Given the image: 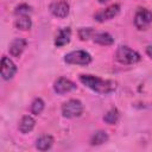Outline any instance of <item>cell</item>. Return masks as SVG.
Wrapping results in <instances>:
<instances>
[{
  "label": "cell",
  "mask_w": 152,
  "mask_h": 152,
  "mask_svg": "<svg viewBox=\"0 0 152 152\" xmlns=\"http://www.w3.org/2000/svg\"><path fill=\"white\" fill-rule=\"evenodd\" d=\"M80 81L82 84H84L87 88L91 89L95 93L99 94H109L116 89V83L110 80H102L97 76L93 75H81Z\"/></svg>",
  "instance_id": "cell-1"
},
{
  "label": "cell",
  "mask_w": 152,
  "mask_h": 152,
  "mask_svg": "<svg viewBox=\"0 0 152 152\" xmlns=\"http://www.w3.org/2000/svg\"><path fill=\"white\" fill-rule=\"evenodd\" d=\"M115 58L121 64H134V63L139 62L141 57L137 51L132 50L131 48H128L126 45H121L116 50Z\"/></svg>",
  "instance_id": "cell-2"
},
{
  "label": "cell",
  "mask_w": 152,
  "mask_h": 152,
  "mask_svg": "<svg viewBox=\"0 0 152 152\" xmlns=\"http://www.w3.org/2000/svg\"><path fill=\"white\" fill-rule=\"evenodd\" d=\"M64 62L75 65H88L91 62V56L83 50H76L64 56Z\"/></svg>",
  "instance_id": "cell-3"
},
{
  "label": "cell",
  "mask_w": 152,
  "mask_h": 152,
  "mask_svg": "<svg viewBox=\"0 0 152 152\" xmlns=\"http://www.w3.org/2000/svg\"><path fill=\"white\" fill-rule=\"evenodd\" d=\"M82 112H83V106L80 100L72 99V100L66 101L62 106V114L64 118H68V119L80 116L82 114Z\"/></svg>",
  "instance_id": "cell-4"
},
{
  "label": "cell",
  "mask_w": 152,
  "mask_h": 152,
  "mask_svg": "<svg viewBox=\"0 0 152 152\" xmlns=\"http://www.w3.org/2000/svg\"><path fill=\"white\" fill-rule=\"evenodd\" d=\"M152 23V12L146 8H139L134 17V25L139 30L146 28Z\"/></svg>",
  "instance_id": "cell-5"
},
{
  "label": "cell",
  "mask_w": 152,
  "mask_h": 152,
  "mask_svg": "<svg viewBox=\"0 0 152 152\" xmlns=\"http://www.w3.org/2000/svg\"><path fill=\"white\" fill-rule=\"evenodd\" d=\"M119 12H120V6L118 4H114V5L108 6L104 10H101V11L96 12L94 14V18H95L96 21L102 23V21H106V20H109V19L114 18L115 15H118Z\"/></svg>",
  "instance_id": "cell-6"
},
{
  "label": "cell",
  "mask_w": 152,
  "mask_h": 152,
  "mask_svg": "<svg viewBox=\"0 0 152 152\" xmlns=\"http://www.w3.org/2000/svg\"><path fill=\"white\" fill-rule=\"evenodd\" d=\"M75 89H76V84L72 81H70V80H68L65 77H59L53 83V90L59 95L70 93V91H72Z\"/></svg>",
  "instance_id": "cell-7"
},
{
  "label": "cell",
  "mask_w": 152,
  "mask_h": 152,
  "mask_svg": "<svg viewBox=\"0 0 152 152\" xmlns=\"http://www.w3.org/2000/svg\"><path fill=\"white\" fill-rule=\"evenodd\" d=\"M15 72H17L15 64L8 57L4 56L2 59H1V76H2V78L6 80V81L11 80L14 76Z\"/></svg>",
  "instance_id": "cell-8"
},
{
  "label": "cell",
  "mask_w": 152,
  "mask_h": 152,
  "mask_svg": "<svg viewBox=\"0 0 152 152\" xmlns=\"http://www.w3.org/2000/svg\"><path fill=\"white\" fill-rule=\"evenodd\" d=\"M50 12L57 18H65L69 14V5L64 0L53 1L50 5Z\"/></svg>",
  "instance_id": "cell-9"
},
{
  "label": "cell",
  "mask_w": 152,
  "mask_h": 152,
  "mask_svg": "<svg viewBox=\"0 0 152 152\" xmlns=\"http://www.w3.org/2000/svg\"><path fill=\"white\" fill-rule=\"evenodd\" d=\"M70 38H71V30L70 27H63L58 31V33L56 34V38H55V45L57 48H61V46H64L66 45L69 42H70Z\"/></svg>",
  "instance_id": "cell-10"
},
{
  "label": "cell",
  "mask_w": 152,
  "mask_h": 152,
  "mask_svg": "<svg viewBox=\"0 0 152 152\" xmlns=\"http://www.w3.org/2000/svg\"><path fill=\"white\" fill-rule=\"evenodd\" d=\"M26 48V40L23 38H15L14 40H12V43L10 44V55L13 57H19L23 51Z\"/></svg>",
  "instance_id": "cell-11"
},
{
  "label": "cell",
  "mask_w": 152,
  "mask_h": 152,
  "mask_svg": "<svg viewBox=\"0 0 152 152\" xmlns=\"http://www.w3.org/2000/svg\"><path fill=\"white\" fill-rule=\"evenodd\" d=\"M34 125H36L34 119L31 115H25V116L21 118V120L19 122V131L23 134H26V133H28L33 129Z\"/></svg>",
  "instance_id": "cell-12"
},
{
  "label": "cell",
  "mask_w": 152,
  "mask_h": 152,
  "mask_svg": "<svg viewBox=\"0 0 152 152\" xmlns=\"http://www.w3.org/2000/svg\"><path fill=\"white\" fill-rule=\"evenodd\" d=\"M93 40L100 45H112L114 43V38L107 33V32H99V33H94L93 36Z\"/></svg>",
  "instance_id": "cell-13"
},
{
  "label": "cell",
  "mask_w": 152,
  "mask_h": 152,
  "mask_svg": "<svg viewBox=\"0 0 152 152\" xmlns=\"http://www.w3.org/2000/svg\"><path fill=\"white\" fill-rule=\"evenodd\" d=\"M52 144H53V138L51 135H42L36 141V148L39 151H46L51 148Z\"/></svg>",
  "instance_id": "cell-14"
},
{
  "label": "cell",
  "mask_w": 152,
  "mask_h": 152,
  "mask_svg": "<svg viewBox=\"0 0 152 152\" xmlns=\"http://www.w3.org/2000/svg\"><path fill=\"white\" fill-rule=\"evenodd\" d=\"M15 26H17V28H19L21 31H27V30L31 28L32 21H31V19H30L28 15H20L15 20Z\"/></svg>",
  "instance_id": "cell-15"
},
{
  "label": "cell",
  "mask_w": 152,
  "mask_h": 152,
  "mask_svg": "<svg viewBox=\"0 0 152 152\" xmlns=\"http://www.w3.org/2000/svg\"><path fill=\"white\" fill-rule=\"evenodd\" d=\"M108 140V134L104 131H97L91 135L90 144L91 145H102Z\"/></svg>",
  "instance_id": "cell-16"
},
{
  "label": "cell",
  "mask_w": 152,
  "mask_h": 152,
  "mask_svg": "<svg viewBox=\"0 0 152 152\" xmlns=\"http://www.w3.org/2000/svg\"><path fill=\"white\" fill-rule=\"evenodd\" d=\"M103 120H104V122H107L108 125H114V124L119 120V112H118V109H116V108L109 109V110L104 114Z\"/></svg>",
  "instance_id": "cell-17"
},
{
  "label": "cell",
  "mask_w": 152,
  "mask_h": 152,
  "mask_svg": "<svg viewBox=\"0 0 152 152\" xmlns=\"http://www.w3.org/2000/svg\"><path fill=\"white\" fill-rule=\"evenodd\" d=\"M43 109H44V101L42 99H39V97L36 99L32 102V104H31V112H32V114L38 115V114H40L43 112Z\"/></svg>",
  "instance_id": "cell-18"
},
{
  "label": "cell",
  "mask_w": 152,
  "mask_h": 152,
  "mask_svg": "<svg viewBox=\"0 0 152 152\" xmlns=\"http://www.w3.org/2000/svg\"><path fill=\"white\" fill-rule=\"evenodd\" d=\"M30 12H31V7L28 5H26V4H21L19 6H17L15 11H14V13L17 15H19V17L20 15H28Z\"/></svg>",
  "instance_id": "cell-19"
},
{
  "label": "cell",
  "mask_w": 152,
  "mask_h": 152,
  "mask_svg": "<svg viewBox=\"0 0 152 152\" xmlns=\"http://www.w3.org/2000/svg\"><path fill=\"white\" fill-rule=\"evenodd\" d=\"M93 36H94V31L90 27H87V28L83 27V28H80V31H78V37L82 40H87L88 38H90Z\"/></svg>",
  "instance_id": "cell-20"
},
{
  "label": "cell",
  "mask_w": 152,
  "mask_h": 152,
  "mask_svg": "<svg viewBox=\"0 0 152 152\" xmlns=\"http://www.w3.org/2000/svg\"><path fill=\"white\" fill-rule=\"evenodd\" d=\"M146 53H147V56H148V57H151V58H152V45L147 46V49H146Z\"/></svg>",
  "instance_id": "cell-21"
},
{
  "label": "cell",
  "mask_w": 152,
  "mask_h": 152,
  "mask_svg": "<svg viewBox=\"0 0 152 152\" xmlns=\"http://www.w3.org/2000/svg\"><path fill=\"white\" fill-rule=\"evenodd\" d=\"M107 1H108V0H99L100 4H103V2H107Z\"/></svg>",
  "instance_id": "cell-22"
}]
</instances>
